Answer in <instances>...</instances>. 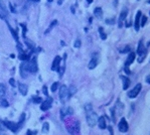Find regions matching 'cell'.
I'll return each instance as SVG.
<instances>
[{
  "mask_svg": "<svg viewBox=\"0 0 150 135\" xmlns=\"http://www.w3.org/2000/svg\"><path fill=\"white\" fill-rule=\"evenodd\" d=\"M73 113H74V111H73V109H72L71 107L63 108V109L61 110V118L64 119L65 116H67V115H72Z\"/></svg>",
  "mask_w": 150,
  "mask_h": 135,
  "instance_id": "cell-11",
  "label": "cell"
},
{
  "mask_svg": "<svg viewBox=\"0 0 150 135\" xmlns=\"http://www.w3.org/2000/svg\"><path fill=\"white\" fill-rule=\"evenodd\" d=\"M5 92H6V88H5V86H4L3 84H0V96L4 95Z\"/></svg>",
  "mask_w": 150,
  "mask_h": 135,
  "instance_id": "cell-29",
  "label": "cell"
},
{
  "mask_svg": "<svg viewBox=\"0 0 150 135\" xmlns=\"http://www.w3.org/2000/svg\"><path fill=\"white\" fill-rule=\"evenodd\" d=\"M61 61H62L61 57L57 56V57L55 58V60H54V62H53V65H52V70H53V71H59V69L61 68L60 67Z\"/></svg>",
  "mask_w": 150,
  "mask_h": 135,
  "instance_id": "cell-10",
  "label": "cell"
},
{
  "mask_svg": "<svg viewBox=\"0 0 150 135\" xmlns=\"http://www.w3.org/2000/svg\"><path fill=\"white\" fill-rule=\"evenodd\" d=\"M146 21H147V17H146L145 15H142V19H141V21H140V26L143 27V26L145 25Z\"/></svg>",
  "mask_w": 150,
  "mask_h": 135,
  "instance_id": "cell-28",
  "label": "cell"
},
{
  "mask_svg": "<svg viewBox=\"0 0 150 135\" xmlns=\"http://www.w3.org/2000/svg\"><path fill=\"white\" fill-rule=\"evenodd\" d=\"M5 128H6V126L4 125V122L0 120V130H1V131H4V130H5Z\"/></svg>",
  "mask_w": 150,
  "mask_h": 135,
  "instance_id": "cell-34",
  "label": "cell"
},
{
  "mask_svg": "<svg viewBox=\"0 0 150 135\" xmlns=\"http://www.w3.org/2000/svg\"><path fill=\"white\" fill-rule=\"evenodd\" d=\"M94 14H95V16H96L97 18H102V16H103V11H102V9H101L100 7H97V8H95V10H94Z\"/></svg>",
  "mask_w": 150,
  "mask_h": 135,
  "instance_id": "cell-19",
  "label": "cell"
},
{
  "mask_svg": "<svg viewBox=\"0 0 150 135\" xmlns=\"http://www.w3.org/2000/svg\"><path fill=\"white\" fill-rule=\"evenodd\" d=\"M8 5H9V8H10V11H11L12 13H14V12H16V10L14 9V7L12 6V4H11V3H9Z\"/></svg>",
  "mask_w": 150,
  "mask_h": 135,
  "instance_id": "cell-40",
  "label": "cell"
},
{
  "mask_svg": "<svg viewBox=\"0 0 150 135\" xmlns=\"http://www.w3.org/2000/svg\"><path fill=\"white\" fill-rule=\"evenodd\" d=\"M32 101H33L34 103H40V102L42 101V99H41L40 97H32Z\"/></svg>",
  "mask_w": 150,
  "mask_h": 135,
  "instance_id": "cell-33",
  "label": "cell"
},
{
  "mask_svg": "<svg viewBox=\"0 0 150 135\" xmlns=\"http://www.w3.org/2000/svg\"><path fill=\"white\" fill-rule=\"evenodd\" d=\"M118 128H119V131L122 132V133H125V132L128 131V128L129 127H128V123H127V121H126L125 118H122L120 120L119 125H118Z\"/></svg>",
  "mask_w": 150,
  "mask_h": 135,
  "instance_id": "cell-6",
  "label": "cell"
},
{
  "mask_svg": "<svg viewBox=\"0 0 150 135\" xmlns=\"http://www.w3.org/2000/svg\"><path fill=\"white\" fill-rule=\"evenodd\" d=\"M121 79H122V81H123V89L124 90H127L128 89V87L130 86V80L127 78V77H124V76H121Z\"/></svg>",
  "mask_w": 150,
  "mask_h": 135,
  "instance_id": "cell-16",
  "label": "cell"
},
{
  "mask_svg": "<svg viewBox=\"0 0 150 135\" xmlns=\"http://www.w3.org/2000/svg\"><path fill=\"white\" fill-rule=\"evenodd\" d=\"M64 72H65V67H62L61 69H59V73H60V77H62L63 76V74H64Z\"/></svg>",
  "mask_w": 150,
  "mask_h": 135,
  "instance_id": "cell-38",
  "label": "cell"
},
{
  "mask_svg": "<svg viewBox=\"0 0 150 135\" xmlns=\"http://www.w3.org/2000/svg\"><path fill=\"white\" fill-rule=\"evenodd\" d=\"M97 121H98V117L96 113H94L93 111L87 113V122L90 127H94L97 124Z\"/></svg>",
  "mask_w": 150,
  "mask_h": 135,
  "instance_id": "cell-3",
  "label": "cell"
},
{
  "mask_svg": "<svg viewBox=\"0 0 150 135\" xmlns=\"http://www.w3.org/2000/svg\"><path fill=\"white\" fill-rule=\"evenodd\" d=\"M27 135H33V134H32V132H31L30 130H28V131H27Z\"/></svg>",
  "mask_w": 150,
  "mask_h": 135,
  "instance_id": "cell-43",
  "label": "cell"
},
{
  "mask_svg": "<svg viewBox=\"0 0 150 135\" xmlns=\"http://www.w3.org/2000/svg\"><path fill=\"white\" fill-rule=\"evenodd\" d=\"M29 1H32V2H38V1H40V0H29Z\"/></svg>",
  "mask_w": 150,
  "mask_h": 135,
  "instance_id": "cell-45",
  "label": "cell"
},
{
  "mask_svg": "<svg viewBox=\"0 0 150 135\" xmlns=\"http://www.w3.org/2000/svg\"><path fill=\"white\" fill-rule=\"evenodd\" d=\"M141 88H142L141 84H137V85L134 87V89L131 90V91L128 93V96H129L130 98H135V97L139 94V92L141 91Z\"/></svg>",
  "mask_w": 150,
  "mask_h": 135,
  "instance_id": "cell-8",
  "label": "cell"
},
{
  "mask_svg": "<svg viewBox=\"0 0 150 135\" xmlns=\"http://www.w3.org/2000/svg\"><path fill=\"white\" fill-rule=\"evenodd\" d=\"M109 130H110V132H111V135H113V130H112L111 127H109Z\"/></svg>",
  "mask_w": 150,
  "mask_h": 135,
  "instance_id": "cell-44",
  "label": "cell"
},
{
  "mask_svg": "<svg viewBox=\"0 0 150 135\" xmlns=\"http://www.w3.org/2000/svg\"><path fill=\"white\" fill-rule=\"evenodd\" d=\"M52 104H53V99L51 97H47V99L42 102V104L40 106V109L42 111H46V110H48L52 107Z\"/></svg>",
  "mask_w": 150,
  "mask_h": 135,
  "instance_id": "cell-9",
  "label": "cell"
},
{
  "mask_svg": "<svg viewBox=\"0 0 150 135\" xmlns=\"http://www.w3.org/2000/svg\"><path fill=\"white\" fill-rule=\"evenodd\" d=\"M97 65H98V58H92V60L90 61V63H89V69L90 70H93V69H95V68L97 67Z\"/></svg>",
  "mask_w": 150,
  "mask_h": 135,
  "instance_id": "cell-18",
  "label": "cell"
},
{
  "mask_svg": "<svg viewBox=\"0 0 150 135\" xmlns=\"http://www.w3.org/2000/svg\"><path fill=\"white\" fill-rule=\"evenodd\" d=\"M8 28H9V30H10V32H11V34L13 35V38H14V39L17 41V43H19V39H18L17 32H16V31H15V30H14V29H13V28H12V27L9 25V24H8Z\"/></svg>",
  "mask_w": 150,
  "mask_h": 135,
  "instance_id": "cell-21",
  "label": "cell"
},
{
  "mask_svg": "<svg viewBox=\"0 0 150 135\" xmlns=\"http://www.w3.org/2000/svg\"><path fill=\"white\" fill-rule=\"evenodd\" d=\"M149 135H150V134H149Z\"/></svg>",
  "mask_w": 150,
  "mask_h": 135,
  "instance_id": "cell-49",
  "label": "cell"
},
{
  "mask_svg": "<svg viewBox=\"0 0 150 135\" xmlns=\"http://www.w3.org/2000/svg\"><path fill=\"white\" fill-rule=\"evenodd\" d=\"M48 130H49V125H48V123H47V122L43 123V125H42V132H43V133H47Z\"/></svg>",
  "mask_w": 150,
  "mask_h": 135,
  "instance_id": "cell-25",
  "label": "cell"
},
{
  "mask_svg": "<svg viewBox=\"0 0 150 135\" xmlns=\"http://www.w3.org/2000/svg\"><path fill=\"white\" fill-rule=\"evenodd\" d=\"M7 15H8V11H7V8L5 6V4L3 3L2 0H0V17L4 20H6L7 18Z\"/></svg>",
  "mask_w": 150,
  "mask_h": 135,
  "instance_id": "cell-7",
  "label": "cell"
},
{
  "mask_svg": "<svg viewBox=\"0 0 150 135\" xmlns=\"http://www.w3.org/2000/svg\"><path fill=\"white\" fill-rule=\"evenodd\" d=\"M87 2H88V3H92V2H93V0H87Z\"/></svg>",
  "mask_w": 150,
  "mask_h": 135,
  "instance_id": "cell-46",
  "label": "cell"
},
{
  "mask_svg": "<svg viewBox=\"0 0 150 135\" xmlns=\"http://www.w3.org/2000/svg\"><path fill=\"white\" fill-rule=\"evenodd\" d=\"M57 23H58V21H57V20H54V21L51 23L49 27H48V28L45 30V32H44V33H45V34H47V33H48V32H49V31H51L53 28H54V26H55V25H57Z\"/></svg>",
  "mask_w": 150,
  "mask_h": 135,
  "instance_id": "cell-23",
  "label": "cell"
},
{
  "mask_svg": "<svg viewBox=\"0 0 150 135\" xmlns=\"http://www.w3.org/2000/svg\"><path fill=\"white\" fill-rule=\"evenodd\" d=\"M76 91H77V89H76L74 86H71V88L69 89V94H70V97L72 96V95H74L76 93Z\"/></svg>",
  "mask_w": 150,
  "mask_h": 135,
  "instance_id": "cell-30",
  "label": "cell"
},
{
  "mask_svg": "<svg viewBox=\"0 0 150 135\" xmlns=\"http://www.w3.org/2000/svg\"><path fill=\"white\" fill-rule=\"evenodd\" d=\"M0 135H5V134H3V133H0Z\"/></svg>",
  "mask_w": 150,
  "mask_h": 135,
  "instance_id": "cell-48",
  "label": "cell"
},
{
  "mask_svg": "<svg viewBox=\"0 0 150 135\" xmlns=\"http://www.w3.org/2000/svg\"><path fill=\"white\" fill-rule=\"evenodd\" d=\"M18 59L21 60V61L27 62V61L29 60V55H27V54H25V53H22V54H20V55L18 56Z\"/></svg>",
  "mask_w": 150,
  "mask_h": 135,
  "instance_id": "cell-22",
  "label": "cell"
},
{
  "mask_svg": "<svg viewBox=\"0 0 150 135\" xmlns=\"http://www.w3.org/2000/svg\"><path fill=\"white\" fill-rule=\"evenodd\" d=\"M122 54H125V53H128V52H130V48L129 47H126L125 49H123V50H121L120 51Z\"/></svg>",
  "mask_w": 150,
  "mask_h": 135,
  "instance_id": "cell-35",
  "label": "cell"
},
{
  "mask_svg": "<svg viewBox=\"0 0 150 135\" xmlns=\"http://www.w3.org/2000/svg\"><path fill=\"white\" fill-rule=\"evenodd\" d=\"M0 106H1V107H3V108L8 107V106H9L8 101H7L6 99H1V100H0Z\"/></svg>",
  "mask_w": 150,
  "mask_h": 135,
  "instance_id": "cell-24",
  "label": "cell"
},
{
  "mask_svg": "<svg viewBox=\"0 0 150 135\" xmlns=\"http://www.w3.org/2000/svg\"><path fill=\"white\" fill-rule=\"evenodd\" d=\"M18 90L21 93V95H23V96H25L27 94V86L22 83H18Z\"/></svg>",
  "mask_w": 150,
  "mask_h": 135,
  "instance_id": "cell-15",
  "label": "cell"
},
{
  "mask_svg": "<svg viewBox=\"0 0 150 135\" xmlns=\"http://www.w3.org/2000/svg\"><path fill=\"white\" fill-rule=\"evenodd\" d=\"M26 73H27V70H26V67H25V64L22 63L20 65V75H21V77L25 78L26 77Z\"/></svg>",
  "mask_w": 150,
  "mask_h": 135,
  "instance_id": "cell-20",
  "label": "cell"
},
{
  "mask_svg": "<svg viewBox=\"0 0 150 135\" xmlns=\"http://www.w3.org/2000/svg\"><path fill=\"white\" fill-rule=\"evenodd\" d=\"M4 125L6 126V128H8L9 130H11L12 132H14V133H16L17 131H18V129H19V127H20V124H16V123H14V122H11V121H5L4 122Z\"/></svg>",
  "mask_w": 150,
  "mask_h": 135,
  "instance_id": "cell-5",
  "label": "cell"
},
{
  "mask_svg": "<svg viewBox=\"0 0 150 135\" xmlns=\"http://www.w3.org/2000/svg\"><path fill=\"white\" fill-rule=\"evenodd\" d=\"M98 123H99V127L101 129H105L107 127L106 125V120H105V117L104 116H101L99 119H98Z\"/></svg>",
  "mask_w": 150,
  "mask_h": 135,
  "instance_id": "cell-17",
  "label": "cell"
},
{
  "mask_svg": "<svg viewBox=\"0 0 150 135\" xmlns=\"http://www.w3.org/2000/svg\"><path fill=\"white\" fill-rule=\"evenodd\" d=\"M25 64V67L27 72L29 73H36L38 68H37V62H36V58H32V59H29V61L27 62H24Z\"/></svg>",
  "mask_w": 150,
  "mask_h": 135,
  "instance_id": "cell-1",
  "label": "cell"
},
{
  "mask_svg": "<svg viewBox=\"0 0 150 135\" xmlns=\"http://www.w3.org/2000/svg\"><path fill=\"white\" fill-rule=\"evenodd\" d=\"M106 23H107V24H114V23H115V20H114V18H112V19H110V20L107 19V20H106Z\"/></svg>",
  "mask_w": 150,
  "mask_h": 135,
  "instance_id": "cell-36",
  "label": "cell"
},
{
  "mask_svg": "<svg viewBox=\"0 0 150 135\" xmlns=\"http://www.w3.org/2000/svg\"><path fill=\"white\" fill-rule=\"evenodd\" d=\"M59 95H60L61 102H62V103H65V102L70 98V94H69V89H68V87L65 86V85L61 86Z\"/></svg>",
  "mask_w": 150,
  "mask_h": 135,
  "instance_id": "cell-2",
  "label": "cell"
},
{
  "mask_svg": "<svg viewBox=\"0 0 150 135\" xmlns=\"http://www.w3.org/2000/svg\"><path fill=\"white\" fill-rule=\"evenodd\" d=\"M47 1H48V2H53V0H47Z\"/></svg>",
  "mask_w": 150,
  "mask_h": 135,
  "instance_id": "cell-47",
  "label": "cell"
},
{
  "mask_svg": "<svg viewBox=\"0 0 150 135\" xmlns=\"http://www.w3.org/2000/svg\"><path fill=\"white\" fill-rule=\"evenodd\" d=\"M59 86H60V83L59 82H56V83H54L53 85H52V92H56L57 90H58V88H59Z\"/></svg>",
  "mask_w": 150,
  "mask_h": 135,
  "instance_id": "cell-26",
  "label": "cell"
},
{
  "mask_svg": "<svg viewBox=\"0 0 150 135\" xmlns=\"http://www.w3.org/2000/svg\"><path fill=\"white\" fill-rule=\"evenodd\" d=\"M146 82H147V83L150 85V76H148V77L146 78Z\"/></svg>",
  "mask_w": 150,
  "mask_h": 135,
  "instance_id": "cell-42",
  "label": "cell"
},
{
  "mask_svg": "<svg viewBox=\"0 0 150 135\" xmlns=\"http://www.w3.org/2000/svg\"><path fill=\"white\" fill-rule=\"evenodd\" d=\"M127 14H128L127 9H123V10H122V12H121V14H120V17H119V22H118L119 27H122V26H123V21L125 20V18H126V16H127Z\"/></svg>",
  "mask_w": 150,
  "mask_h": 135,
  "instance_id": "cell-12",
  "label": "cell"
},
{
  "mask_svg": "<svg viewBox=\"0 0 150 135\" xmlns=\"http://www.w3.org/2000/svg\"><path fill=\"white\" fill-rule=\"evenodd\" d=\"M42 91H43V94H44L45 96H47V95H48V93H47V88H46L45 86H43V88H42Z\"/></svg>",
  "mask_w": 150,
  "mask_h": 135,
  "instance_id": "cell-41",
  "label": "cell"
},
{
  "mask_svg": "<svg viewBox=\"0 0 150 135\" xmlns=\"http://www.w3.org/2000/svg\"><path fill=\"white\" fill-rule=\"evenodd\" d=\"M9 84H10L12 87H15V85H16V84H15V80H14V79H10V80H9Z\"/></svg>",
  "mask_w": 150,
  "mask_h": 135,
  "instance_id": "cell-39",
  "label": "cell"
},
{
  "mask_svg": "<svg viewBox=\"0 0 150 135\" xmlns=\"http://www.w3.org/2000/svg\"><path fill=\"white\" fill-rule=\"evenodd\" d=\"M24 41H25L26 46H27L29 49H33V42H32V41H30V40L27 39V38H24Z\"/></svg>",
  "mask_w": 150,
  "mask_h": 135,
  "instance_id": "cell-27",
  "label": "cell"
},
{
  "mask_svg": "<svg viewBox=\"0 0 150 135\" xmlns=\"http://www.w3.org/2000/svg\"><path fill=\"white\" fill-rule=\"evenodd\" d=\"M134 60H135V54H134L133 52H131V53L129 54V56H128L126 62H125V67L124 68H129V66L134 62Z\"/></svg>",
  "mask_w": 150,
  "mask_h": 135,
  "instance_id": "cell-13",
  "label": "cell"
},
{
  "mask_svg": "<svg viewBox=\"0 0 150 135\" xmlns=\"http://www.w3.org/2000/svg\"><path fill=\"white\" fill-rule=\"evenodd\" d=\"M137 54L140 56V58H139L138 62H139V63L143 62V59H144V58H145V56H146V49H145V47H144V44H143V42H142V41H140V42H139V44H138Z\"/></svg>",
  "mask_w": 150,
  "mask_h": 135,
  "instance_id": "cell-4",
  "label": "cell"
},
{
  "mask_svg": "<svg viewBox=\"0 0 150 135\" xmlns=\"http://www.w3.org/2000/svg\"><path fill=\"white\" fill-rule=\"evenodd\" d=\"M99 32H100V34H101V37H102V39H106V33H104V30H103V28L102 27H100L99 28Z\"/></svg>",
  "mask_w": 150,
  "mask_h": 135,
  "instance_id": "cell-31",
  "label": "cell"
},
{
  "mask_svg": "<svg viewBox=\"0 0 150 135\" xmlns=\"http://www.w3.org/2000/svg\"><path fill=\"white\" fill-rule=\"evenodd\" d=\"M85 110H86V112H87V113H88V112H91V111H93L92 105H91V104H87V105L85 106Z\"/></svg>",
  "mask_w": 150,
  "mask_h": 135,
  "instance_id": "cell-32",
  "label": "cell"
},
{
  "mask_svg": "<svg viewBox=\"0 0 150 135\" xmlns=\"http://www.w3.org/2000/svg\"><path fill=\"white\" fill-rule=\"evenodd\" d=\"M80 47H81V40L77 39L75 41V48H80Z\"/></svg>",
  "mask_w": 150,
  "mask_h": 135,
  "instance_id": "cell-37",
  "label": "cell"
},
{
  "mask_svg": "<svg viewBox=\"0 0 150 135\" xmlns=\"http://www.w3.org/2000/svg\"><path fill=\"white\" fill-rule=\"evenodd\" d=\"M141 17H142V14H141V11H138L137 14H136V17H135V29L136 30H139L140 28V21H141Z\"/></svg>",
  "mask_w": 150,
  "mask_h": 135,
  "instance_id": "cell-14",
  "label": "cell"
}]
</instances>
